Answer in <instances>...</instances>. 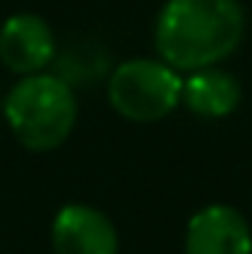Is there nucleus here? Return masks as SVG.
I'll return each instance as SVG.
<instances>
[{"instance_id":"1","label":"nucleus","mask_w":252,"mask_h":254,"mask_svg":"<svg viewBox=\"0 0 252 254\" xmlns=\"http://www.w3.org/2000/svg\"><path fill=\"white\" fill-rule=\"evenodd\" d=\"M247 14L239 0H166L152 30L158 60L179 73L212 68L239 49Z\"/></svg>"},{"instance_id":"2","label":"nucleus","mask_w":252,"mask_h":254,"mask_svg":"<svg viewBox=\"0 0 252 254\" xmlns=\"http://www.w3.org/2000/svg\"><path fill=\"white\" fill-rule=\"evenodd\" d=\"M74 87L57 73L22 76L3 100V119L27 152H55L76 127Z\"/></svg>"},{"instance_id":"3","label":"nucleus","mask_w":252,"mask_h":254,"mask_svg":"<svg viewBox=\"0 0 252 254\" xmlns=\"http://www.w3.org/2000/svg\"><path fill=\"white\" fill-rule=\"evenodd\" d=\"M184 78L158 57H133L111 70L106 95L128 122H160L182 103Z\"/></svg>"},{"instance_id":"4","label":"nucleus","mask_w":252,"mask_h":254,"mask_svg":"<svg viewBox=\"0 0 252 254\" xmlns=\"http://www.w3.org/2000/svg\"><path fill=\"white\" fill-rule=\"evenodd\" d=\"M55 54L57 41L44 16L19 11L0 25V63L19 78L44 73Z\"/></svg>"},{"instance_id":"5","label":"nucleus","mask_w":252,"mask_h":254,"mask_svg":"<svg viewBox=\"0 0 252 254\" xmlns=\"http://www.w3.org/2000/svg\"><path fill=\"white\" fill-rule=\"evenodd\" d=\"M184 254H252V230L239 208L209 203L184 227Z\"/></svg>"},{"instance_id":"6","label":"nucleus","mask_w":252,"mask_h":254,"mask_svg":"<svg viewBox=\"0 0 252 254\" xmlns=\"http://www.w3.org/2000/svg\"><path fill=\"white\" fill-rule=\"evenodd\" d=\"M55 254H119L117 227L100 208L65 203L52 219Z\"/></svg>"},{"instance_id":"7","label":"nucleus","mask_w":252,"mask_h":254,"mask_svg":"<svg viewBox=\"0 0 252 254\" xmlns=\"http://www.w3.org/2000/svg\"><path fill=\"white\" fill-rule=\"evenodd\" d=\"M182 103L203 119H225L242 103V84L231 70L212 65L195 70L182 84Z\"/></svg>"}]
</instances>
